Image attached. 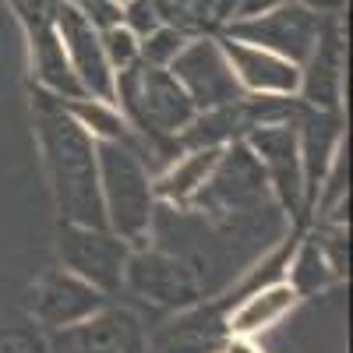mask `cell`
Segmentation results:
<instances>
[{
    "label": "cell",
    "mask_w": 353,
    "mask_h": 353,
    "mask_svg": "<svg viewBox=\"0 0 353 353\" xmlns=\"http://www.w3.org/2000/svg\"><path fill=\"white\" fill-rule=\"evenodd\" d=\"M318 32H321L318 11L297 4V0H283V4L261 11V14H251V18H230L226 25L230 39H241V43L269 50L276 57H286L297 68L311 57Z\"/></svg>",
    "instance_id": "4"
},
{
    "label": "cell",
    "mask_w": 353,
    "mask_h": 353,
    "mask_svg": "<svg viewBox=\"0 0 353 353\" xmlns=\"http://www.w3.org/2000/svg\"><path fill=\"white\" fill-rule=\"evenodd\" d=\"M32 117H36V131L46 156L50 188H53L61 223L106 230V212L99 198L96 138L68 113L64 99L46 92L43 85L32 88Z\"/></svg>",
    "instance_id": "1"
},
{
    "label": "cell",
    "mask_w": 353,
    "mask_h": 353,
    "mask_svg": "<svg viewBox=\"0 0 353 353\" xmlns=\"http://www.w3.org/2000/svg\"><path fill=\"white\" fill-rule=\"evenodd\" d=\"M184 43H188L184 32H176L170 25H159L149 36L138 39V61L149 64V68H170V61L184 50Z\"/></svg>",
    "instance_id": "21"
},
{
    "label": "cell",
    "mask_w": 353,
    "mask_h": 353,
    "mask_svg": "<svg viewBox=\"0 0 353 353\" xmlns=\"http://www.w3.org/2000/svg\"><path fill=\"white\" fill-rule=\"evenodd\" d=\"M53 353H145V325L128 307H99L78 325L53 329Z\"/></svg>",
    "instance_id": "10"
},
{
    "label": "cell",
    "mask_w": 353,
    "mask_h": 353,
    "mask_svg": "<svg viewBox=\"0 0 353 353\" xmlns=\"http://www.w3.org/2000/svg\"><path fill=\"white\" fill-rule=\"evenodd\" d=\"M99 43H103V53H106V64L110 71H124L138 61V36L121 21V25H110L99 32Z\"/></svg>",
    "instance_id": "22"
},
{
    "label": "cell",
    "mask_w": 353,
    "mask_h": 353,
    "mask_svg": "<svg viewBox=\"0 0 353 353\" xmlns=\"http://www.w3.org/2000/svg\"><path fill=\"white\" fill-rule=\"evenodd\" d=\"M96 163L106 230H113L128 244H145L156 209L152 170L145 166V159L131 145L121 141H96Z\"/></svg>",
    "instance_id": "2"
},
{
    "label": "cell",
    "mask_w": 353,
    "mask_h": 353,
    "mask_svg": "<svg viewBox=\"0 0 353 353\" xmlns=\"http://www.w3.org/2000/svg\"><path fill=\"white\" fill-rule=\"evenodd\" d=\"M283 4V0H237V11H233V18H251V14H261V11H269Z\"/></svg>",
    "instance_id": "28"
},
{
    "label": "cell",
    "mask_w": 353,
    "mask_h": 353,
    "mask_svg": "<svg viewBox=\"0 0 353 353\" xmlns=\"http://www.w3.org/2000/svg\"><path fill=\"white\" fill-rule=\"evenodd\" d=\"M297 4H304L311 11H321V14H339L346 0H297Z\"/></svg>",
    "instance_id": "30"
},
{
    "label": "cell",
    "mask_w": 353,
    "mask_h": 353,
    "mask_svg": "<svg viewBox=\"0 0 353 353\" xmlns=\"http://www.w3.org/2000/svg\"><path fill=\"white\" fill-rule=\"evenodd\" d=\"M57 254H61L64 269L74 272L78 279L92 283L106 297L124 286V265H128V241H121L113 230H96V226H78V223H61L57 233Z\"/></svg>",
    "instance_id": "5"
},
{
    "label": "cell",
    "mask_w": 353,
    "mask_h": 353,
    "mask_svg": "<svg viewBox=\"0 0 353 353\" xmlns=\"http://www.w3.org/2000/svg\"><path fill=\"white\" fill-rule=\"evenodd\" d=\"M339 276L332 272V265L325 261V254H321V248L314 244V237L293 244V254L286 261V283L297 290V297H311V293L325 290Z\"/></svg>",
    "instance_id": "19"
},
{
    "label": "cell",
    "mask_w": 353,
    "mask_h": 353,
    "mask_svg": "<svg viewBox=\"0 0 353 353\" xmlns=\"http://www.w3.org/2000/svg\"><path fill=\"white\" fill-rule=\"evenodd\" d=\"M170 74L184 85L194 110H212L244 96V85L233 74L219 39H209V36L184 43V50L170 61Z\"/></svg>",
    "instance_id": "7"
},
{
    "label": "cell",
    "mask_w": 353,
    "mask_h": 353,
    "mask_svg": "<svg viewBox=\"0 0 353 353\" xmlns=\"http://www.w3.org/2000/svg\"><path fill=\"white\" fill-rule=\"evenodd\" d=\"M188 205L209 219H237V216L272 209L279 201L269 188V176H265L258 156L251 152V145L230 141V145H223L209 181L198 188V194Z\"/></svg>",
    "instance_id": "3"
},
{
    "label": "cell",
    "mask_w": 353,
    "mask_h": 353,
    "mask_svg": "<svg viewBox=\"0 0 353 353\" xmlns=\"http://www.w3.org/2000/svg\"><path fill=\"white\" fill-rule=\"evenodd\" d=\"M233 304H237V297L226 290V297L219 301L205 297V304L198 301L184 307V314H176L163 329L145 336V353H219V346L230 336L226 314Z\"/></svg>",
    "instance_id": "9"
},
{
    "label": "cell",
    "mask_w": 353,
    "mask_h": 353,
    "mask_svg": "<svg viewBox=\"0 0 353 353\" xmlns=\"http://www.w3.org/2000/svg\"><path fill=\"white\" fill-rule=\"evenodd\" d=\"M32 301H36V318L46 329H68L85 321L88 314H96L99 307H106V293L78 279L68 269H57L39 279Z\"/></svg>",
    "instance_id": "13"
},
{
    "label": "cell",
    "mask_w": 353,
    "mask_h": 353,
    "mask_svg": "<svg viewBox=\"0 0 353 353\" xmlns=\"http://www.w3.org/2000/svg\"><path fill=\"white\" fill-rule=\"evenodd\" d=\"M293 131H297V149H301V170H304V205L307 216L314 212V194L321 188L336 145L343 141V121L339 110H314V106H301L293 117Z\"/></svg>",
    "instance_id": "12"
},
{
    "label": "cell",
    "mask_w": 353,
    "mask_h": 353,
    "mask_svg": "<svg viewBox=\"0 0 353 353\" xmlns=\"http://www.w3.org/2000/svg\"><path fill=\"white\" fill-rule=\"evenodd\" d=\"M314 244L321 248V254H325V261L332 265L336 276H346L350 269V241H346V226L343 223H332L325 230L314 233Z\"/></svg>",
    "instance_id": "24"
},
{
    "label": "cell",
    "mask_w": 353,
    "mask_h": 353,
    "mask_svg": "<svg viewBox=\"0 0 353 353\" xmlns=\"http://www.w3.org/2000/svg\"><path fill=\"white\" fill-rule=\"evenodd\" d=\"M57 36H61V43H64L68 64L78 74L85 96L113 103V71L106 64L99 28L81 14L71 0H64V4L57 8Z\"/></svg>",
    "instance_id": "11"
},
{
    "label": "cell",
    "mask_w": 353,
    "mask_h": 353,
    "mask_svg": "<svg viewBox=\"0 0 353 353\" xmlns=\"http://www.w3.org/2000/svg\"><path fill=\"white\" fill-rule=\"evenodd\" d=\"M71 4L92 21L99 32L103 28H110V25H121L124 21V8L117 4V0H71Z\"/></svg>",
    "instance_id": "26"
},
{
    "label": "cell",
    "mask_w": 353,
    "mask_h": 353,
    "mask_svg": "<svg viewBox=\"0 0 353 353\" xmlns=\"http://www.w3.org/2000/svg\"><path fill=\"white\" fill-rule=\"evenodd\" d=\"M226 61L244 85V92H272V96H297L301 88V68L290 64L286 57H276L261 46L241 43V39H219Z\"/></svg>",
    "instance_id": "15"
},
{
    "label": "cell",
    "mask_w": 353,
    "mask_h": 353,
    "mask_svg": "<svg viewBox=\"0 0 353 353\" xmlns=\"http://www.w3.org/2000/svg\"><path fill=\"white\" fill-rule=\"evenodd\" d=\"M64 0H11V8L18 14V21L25 25L28 39H36L43 32H53L57 28V8Z\"/></svg>",
    "instance_id": "23"
},
{
    "label": "cell",
    "mask_w": 353,
    "mask_h": 353,
    "mask_svg": "<svg viewBox=\"0 0 353 353\" xmlns=\"http://www.w3.org/2000/svg\"><path fill=\"white\" fill-rule=\"evenodd\" d=\"M219 353H261V350L251 343V336H226V343L219 346Z\"/></svg>",
    "instance_id": "29"
},
{
    "label": "cell",
    "mask_w": 353,
    "mask_h": 353,
    "mask_svg": "<svg viewBox=\"0 0 353 353\" xmlns=\"http://www.w3.org/2000/svg\"><path fill=\"white\" fill-rule=\"evenodd\" d=\"M159 25H170L184 36H205L219 25L216 0H152Z\"/></svg>",
    "instance_id": "20"
},
{
    "label": "cell",
    "mask_w": 353,
    "mask_h": 353,
    "mask_svg": "<svg viewBox=\"0 0 353 353\" xmlns=\"http://www.w3.org/2000/svg\"><path fill=\"white\" fill-rule=\"evenodd\" d=\"M297 301H301L297 290L286 279L265 283V286L244 293V297H237V304L226 314V329H230V336H258L265 329H272L276 321H283Z\"/></svg>",
    "instance_id": "16"
},
{
    "label": "cell",
    "mask_w": 353,
    "mask_h": 353,
    "mask_svg": "<svg viewBox=\"0 0 353 353\" xmlns=\"http://www.w3.org/2000/svg\"><path fill=\"white\" fill-rule=\"evenodd\" d=\"M124 286L134 297L149 301L156 307H170V311H184L201 301V290L191 269L181 258H173L159 248H138L128 254Z\"/></svg>",
    "instance_id": "8"
},
{
    "label": "cell",
    "mask_w": 353,
    "mask_h": 353,
    "mask_svg": "<svg viewBox=\"0 0 353 353\" xmlns=\"http://www.w3.org/2000/svg\"><path fill=\"white\" fill-rule=\"evenodd\" d=\"M68 113L74 117V121L92 134L96 141H121V145H131V149L145 159V166H149V156H145V145L141 138L131 131V124L124 121L121 113L113 110V103H103V99H92V96H78V99H64Z\"/></svg>",
    "instance_id": "18"
},
{
    "label": "cell",
    "mask_w": 353,
    "mask_h": 353,
    "mask_svg": "<svg viewBox=\"0 0 353 353\" xmlns=\"http://www.w3.org/2000/svg\"><path fill=\"white\" fill-rule=\"evenodd\" d=\"M117 4H124V0H117Z\"/></svg>",
    "instance_id": "31"
},
{
    "label": "cell",
    "mask_w": 353,
    "mask_h": 353,
    "mask_svg": "<svg viewBox=\"0 0 353 353\" xmlns=\"http://www.w3.org/2000/svg\"><path fill=\"white\" fill-rule=\"evenodd\" d=\"M244 141L251 145V152L258 156L265 176H269V188L279 201V209L301 230L307 223V205H304V170H301V149H297L293 121L254 128Z\"/></svg>",
    "instance_id": "6"
},
{
    "label": "cell",
    "mask_w": 353,
    "mask_h": 353,
    "mask_svg": "<svg viewBox=\"0 0 353 353\" xmlns=\"http://www.w3.org/2000/svg\"><path fill=\"white\" fill-rule=\"evenodd\" d=\"M124 25L141 39L152 28H159V14L152 8V0H124Z\"/></svg>",
    "instance_id": "27"
},
{
    "label": "cell",
    "mask_w": 353,
    "mask_h": 353,
    "mask_svg": "<svg viewBox=\"0 0 353 353\" xmlns=\"http://www.w3.org/2000/svg\"><path fill=\"white\" fill-rule=\"evenodd\" d=\"M297 92H301L304 106L339 110V96H343V32H339L336 18L321 21L318 43H314L311 57L301 64V88Z\"/></svg>",
    "instance_id": "14"
},
{
    "label": "cell",
    "mask_w": 353,
    "mask_h": 353,
    "mask_svg": "<svg viewBox=\"0 0 353 353\" xmlns=\"http://www.w3.org/2000/svg\"><path fill=\"white\" fill-rule=\"evenodd\" d=\"M0 353H50V346L32 325H4L0 329Z\"/></svg>",
    "instance_id": "25"
},
{
    "label": "cell",
    "mask_w": 353,
    "mask_h": 353,
    "mask_svg": "<svg viewBox=\"0 0 353 353\" xmlns=\"http://www.w3.org/2000/svg\"><path fill=\"white\" fill-rule=\"evenodd\" d=\"M219 152L223 149H188V152H181V159H173L152 181L156 198H163L166 205H188L198 194V188L209 181Z\"/></svg>",
    "instance_id": "17"
}]
</instances>
